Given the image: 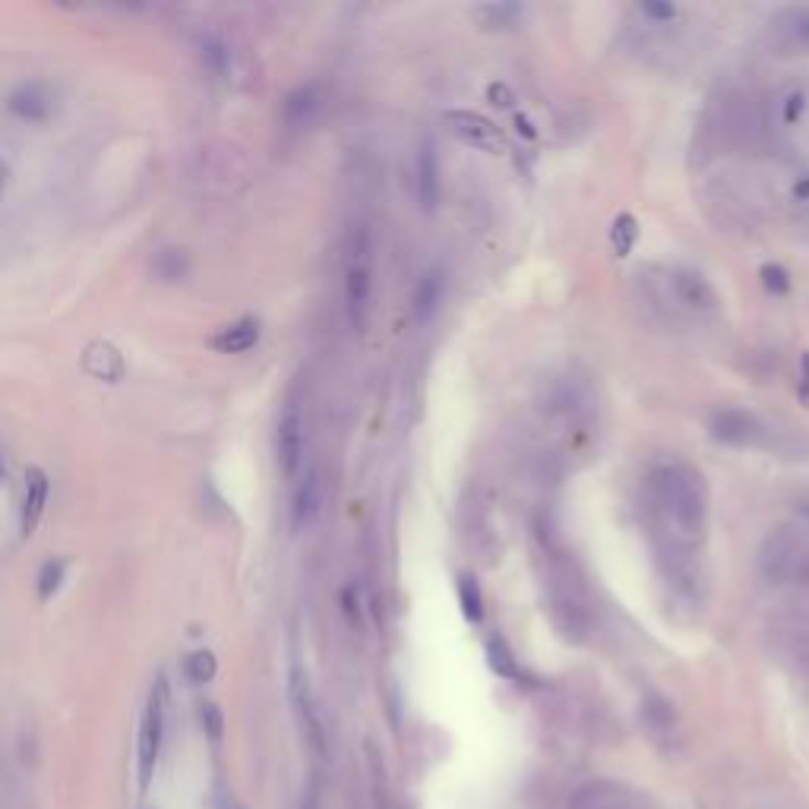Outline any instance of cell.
Segmentation results:
<instances>
[{"mask_svg":"<svg viewBox=\"0 0 809 809\" xmlns=\"http://www.w3.org/2000/svg\"><path fill=\"white\" fill-rule=\"evenodd\" d=\"M278 465L285 472V478H298L303 468V411L298 402L285 404L281 418H278Z\"/></svg>","mask_w":809,"mask_h":809,"instance_id":"obj_7","label":"cell"},{"mask_svg":"<svg viewBox=\"0 0 809 809\" xmlns=\"http://www.w3.org/2000/svg\"><path fill=\"white\" fill-rule=\"evenodd\" d=\"M48 503V475L42 468H29L23 480V500H20V534L29 538L38 529Z\"/></svg>","mask_w":809,"mask_h":809,"instance_id":"obj_12","label":"cell"},{"mask_svg":"<svg viewBox=\"0 0 809 809\" xmlns=\"http://www.w3.org/2000/svg\"><path fill=\"white\" fill-rule=\"evenodd\" d=\"M768 642L787 667L809 674V607H787L772 617Z\"/></svg>","mask_w":809,"mask_h":809,"instance_id":"obj_4","label":"cell"},{"mask_svg":"<svg viewBox=\"0 0 809 809\" xmlns=\"http://www.w3.org/2000/svg\"><path fill=\"white\" fill-rule=\"evenodd\" d=\"M323 497H326V487H323V475L320 468H310L303 475L301 487L295 494V506H291V525L295 531H307L323 512Z\"/></svg>","mask_w":809,"mask_h":809,"instance_id":"obj_11","label":"cell"},{"mask_svg":"<svg viewBox=\"0 0 809 809\" xmlns=\"http://www.w3.org/2000/svg\"><path fill=\"white\" fill-rule=\"evenodd\" d=\"M303 809H317V800H307V804H303Z\"/></svg>","mask_w":809,"mask_h":809,"instance_id":"obj_35","label":"cell"},{"mask_svg":"<svg viewBox=\"0 0 809 809\" xmlns=\"http://www.w3.org/2000/svg\"><path fill=\"white\" fill-rule=\"evenodd\" d=\"M455 588H458V605H462L465 620L468 623H478L480 617H484V595H480V585L475 581V576L472 573H462Z\"/></svg>","mask_w":809,"mask_h":809,"instance_id":"obj_18","label":"cell"},{"mask_svg":"<svg viewBox=\"0 0 809 809\" xmlns=\"http://www.w3.org/2000/svg\"><path fill=\"white\" fill-rule=\"evenodd\" d=\"M649 500L664 531V556H692L708 531L706 478L686 462H661L649 478Z\"/></svg>","mask_w":809,"mask_h":809,"instance_id":"obj_1","label":"cell"},{"mask_svg":"<svg viewBox=\"0 0 809 809\" xmlns=\"http://www.w3.org/2000/svg\"><path fill=\"white\" fill-rule=\"evenodd\" d=\"M667 285H671L674 301L686 307V310H692V313H711L718 307V291L711 288V281L706 276H699V273H692V269L671 273Z\"/></svg>","mask_w":809,"mask_h":809,"instance_id":"obj_9","label":"cell"},{"mask_svg":"<svg viewBox=\"0 0 809 809\" xmlns=\"http://www.w3.org/2000/svg\"><path fill=\"white\" fill-rule=\"evenodd\" d=\"M206 60H209V67H212L215 74H225L228 51L219 38H209V42H206Z\"/></svg>","mask_w":809,"mask_h":809,"instance_id":"obj_26","label":"cell"},{"mask_svg":"<svg viewBox=\"0 0 809 809\" xmlns=\"http://www.w3.org/2000/svg\"><path fill=\"white\" fill-rule=\"evenodd\" d=\"M64 576H67V563H64V559H48V563L42 566V573H38V598L48 601L51 595L60 588Z\"/></svg>","mask_w":809,"mask_h":809,"instance_id":"obj_22","label":"cell"},{"mask_svg":"<svg viewBox=\"0 0 809 809\" xmlns=\"http://www.w3.org/2000/svg\"><path fill=\"white\" fill-rule=\"evenodd\" d=\"M259 342V320L244 317L237 323L225 326L215 339H212V348L222 354H244L251 352L253 345Z\"/></svg>","mask_w":809,"mask_h":809,"instance_id":"obj_16","label":"cell"},{"mask_svg":"<svg viewBox=\"0 0 809 809\" xmlns=\"http://www.w3.org/2000/svg\"><path fill=\"white\" fill-rule=\"evenodd\" d=\"M317 111H320V86H303L285 101V118L295 126L307 124Z\"/></svg>","mask_w":809,"mask_h":809,"instance_id":"obj_17","label":"cell"},{"mask_svg":"<svg viewBox=\"0 0 809 809\" xmlns=\"http://www.w3.org/2000/svg\"><path fill=\"white\" fill-rule=\"evenodd\" d=\"M772 45L784 57L809 54V7H784L768 23Z\"/></svg>","mask_w":809,"mask_h":809,"instance_id":"obj_6","label":"cell"},{"mask_svg":"<svg viewBox=\"0 0 809 809\" xmlns=\"http://www.w3.org/2000/svg\"><path fill=\"white\" fill-rule=\"evenodd\" d=\"M291 702H295V711H298V721H301L303 736L310 740V750L323 756V750H326L323 721H320V711H317V702H313L310 683H307V674H303L301 667H295V671H291Z\"/></svg>","mask_w":809,"mask_h":809,"instance_id":"obj_8","label":"cell"},{"mask_svg":"<svg viewBox=\"0 0 809 809\" xmlns=\"http://www.w3.org/2000/svg\"><path fill=\"white\" fill-rule=\"evenodd\" d=\"M487 661H490V667L500 674V677H516L519 671H516V661H512V652L506 649L503 639H490L487 642Z\"/></svg>","mask_w":809,"mask_h":809,"instance_id":"obj_23","label":"cell"},{"mask_svg":"<svg viewBox=\"0 0 809 809\" xmlns=\"http://www.w3.org/2000/svg\"><path fill=\"white\" fill-rule=\"evenodd\" d=\"M364 253H361V256H354L352 266H348V273H345V303H348V320H352V326L357 329V332H364V329H367V317H370V285H374V281H370V266H367Z\"/></svg>","mask_w":809,"mask_h":809,"instance_id":"obj_10","label":"cell"},{"mask_svg":"<svg viewBox=\"0 0 809 809\" xmlns=\"http://www.w3.org/2000/svg\"><path fill=\"white\" fill-rule=\"evenodd\" d=\"M187 674H190V680L209 683L215 677V655H212V652H197V655H190V661H187Z\"/></svg>","mask_w":809,"mask_h":809,"instance_id":"obj_25","label":"cell"},{"mask_svg":"<svg viewBox=\"0 0 809 809\" xmlns=\"http://www.w3.org/2000/svg\"><path fill=\"white\" fill-rule=\"evenodd\" d=\"M635 237H639V225H635V219L632 215H617V222L610 228V244H613V251L617 256H627L632 251V244H635Z\"/></svg>","mask_w":809,"mask_h":809,"instance_id":"obj_20","label":"cell"},{"mask_svg":"<svg viewBox=\"0 0 809 809\" xmlns=\"http://www.w3.org/2000/svg\"><path fill=\"white\" fill-rule=\"evenodd\" d=\"M758 573L768 585L809 588V538L790 529H775L758 551Z\"/></svg>","mask_w":809,"mask_h":809,"instance_id":"obj_3","label":"cell"},{"mask_svg":"<svg viewBox=\"0 0 809 809\" xmlns=\"http://www.w3.org/2000/svg\"><path fill=\"white\" fill-rule=\"evenodd\" d=\"M642 13H645L649 20H655V23H671V20H677V7H674V3H655V0H649V3H642Z\"/></svg>","mask_w":809,"mask_h":809,"instance_id":"obj_27","label":"cell"},{"mask_svg":"<svg viewBox=\"0 0 809 809\" xmlns=\"http://www.w3.org/2000/svg\"><path fill=\"white\" fill-rule=\"evenodd\" d=\"M794 512H797L804 522H809V500H797V503H794Z\"/></svg>","mask_w":809,"mask_h":809,"instance_id":"obj_34","label":"cell"},{"mask_svg":"<svg viewBox=\"0 0 809 809\" xmlns=\"http://www.w3.org/2000/svg\"><path fill=\"white\" fill-rule=\"evenodd\" d=\"M418 200L424 209H436L440 202V162L433 140H424L418 149Z\"/></svg>","mask_w":809,"mask_h":809,"instance_id":"obj_14","label":"cell"},{"mask_svg":"<svg viewBox=\"0 0 809 809\" xmlns=\"http://www.w3.org/2000/svg\"><path fill=\"white\" fill-rule=\"evenodd\" d=\"M758 276H762L765 291H768V295H775V298H782V295L790 291V276H787V269L778 266V263H765V266L758 269Z\"/></svg>","mask_w":809,"mask_h":809,"instance_id":"obj_24","label":"cell"},{"mask_svg":"<svg viewBox=\"0 0 809 809\" xmlns=\"http://www.w3.org/2000/svg\"><path fill=\"white\" fill-rule=\"evenodd\" d=\"M450 118H455V121H462V124H468V126H455L468 143H475V146H497V130H494V124L490 121H484V118H475V114H450Z\"/></svg>","mask_w":809,"mask_h":809,"instance_id":"obj_19","label":"cell"},{"mask_svg":"<svg viewBox=\"0 0 809 809\" xmlns=\"http://www.w3.org/2000/svg\"><path fill=\"white\" fill-rule=\"evenodd\" d=\"M155 276L165 278V281H175V278L187 276V256L180 251H162L152 263Z\"/></svg>","mask_w":809,"mask_h":809,"instance_id":"obj_21","label":"cell"},{"mask_svg":"<svg viewBox=\"0 0 809 809\" xmlns=\"http://www.w3.org/2000/svg\"><path fill=\"white\" fill-rule=\"evenodd\" d=\"M342 605H345V617H348V623H361V607H357V591H354V588H345Z\"/></svg>","mask_w":809,"mask_h":809,"instance_id":"obj_31","label":"cell"},{"mask_svg":"<svg viewBox=\"0 0 809 809\" xmlns=\"http://www.w3.org/2000/svg\"><path fill=\"white\" fill-rule=\"evenodd\" d=\"M202 718H206L209 736H212V740H219V736H222V711H219L215 706H206L202 708Z\"/></svg>","mask_w":809,"mask_h":809,"instance_id":"obj_30","label":"cell"},{"mask_svg":"<svg viewBox=\"0 0 809 809\" xmlns=\"http://www.w3.org/2000/svg\"><path fill=\"white\" fill-rule=\"evenodd\" d=\"M443 291H446V276H443L440 266H433L421 276L418 288H414V298H411V310H414L418 323H428L430 317L436 313V307L443 301Z\"/></svg>","mask_w":809,"mask_h":809,"instance_id":"obj_15","label":"cell"},{"mask_svg":"<svg viewBox=\"0 0 809 809\" xmlns=\"http://www.w3.org/2000/svg\"><path fill=\"white\" fill-rule=\"evenodd\" d=\"M522 10L516 7V3H497V7H480V16H494L497 25L509 23L512 16H519Z\"/></svg>","mask_w":809,"mask_h":809,"instance_id":"obj_29","label":"cell"},{"mask_svg":"<svg viewBox=\"0 0 809 809\" xmlns=\"http://www.w3.org/2000/svg\"><path fill=\"white\" fill-rule=\"evenodd\" d=\"M797 392H800V399L809 404V352H804V357H800V383H797Z\"/></svg>","mask_w":809,"mask_h":809,"instance_id":"obj_32","label":"cell"},{"mask_svg":"<svg viewBox=\"0 0 809 809\" xmlns=\"http://www.w3.org/2000/svg\"><path fill=\"white\" fill-rule=\"evenodd\" d=\"M794 193H797V200H809V175L794 187Z\"/></svg>","mask_w":809,"mask_h":809,"instance_id":"obj_33","label":"cell"},{"mask_svg":"<svg viewBox=\"0 0 809 809\" xmlns=\"http://www.w3.org/2000/svg\"><path fill=\"white\" fill-rule=\"evenodd\" d=\"M7 108H10V114H13V118H20V121L42 124V121H48L51 99H48V92H45L38 82H23V86H16V89L10 92Z\"/></svg>","mask_w":809,"mask_h":809,"instance_id":"obj_13","label":"cell"},{"mask_svg":"<svg viewBox=\"0 0 809 809\" xmlns=\"http://www.w3.org/2000/svg\"><path fill=\"white\" fill-rule=\"evenodd\" d=\"M165 702H168V686L165 680L155 683L149 692V702L143 711V724H140V743H136V758H140V784L149 787L155 765H158V753H162V740H165Z\"/></svg>","mask_w":809,"mask_h":809,"instance_id":"obj_5","label":"cell"},{"mask_svg":"<svg viewBox=\"0 0 809 809\" xmlns=\"http://www.w3.org/2000/svg\"><path fill=\"white\" fill-rule=\"evenodd\" d=\"M708 433L714 443L731 450H762L784 458H807V443L794 430L778 428L746 408H718L708 421Z\"/></svg>","mask_w":809,"mask_h":809,"instance_id":"obj_2","label":"cell"},{"mask_svg":"<svg viewBox=\"0 0 809 809\" xmlns=\"http://www.w3.org/2000/svg\"><path fill=\"white\" fill-rule=\"evenodd\" d=\"M804 108H807L804 92H790L787 101H784V121H787V124H797V121L804 118Z\"/></svg>","mask_w":809,"mask_h":809,"instance_id":"obj_28","label":"cell"}]
</instances>
